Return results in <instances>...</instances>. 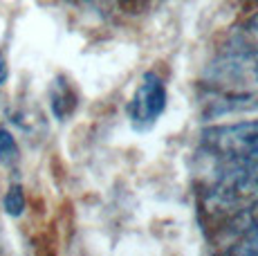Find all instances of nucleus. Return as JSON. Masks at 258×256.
Listing matches in <instances>:
<instances>
[{"label":"nucleus","mask_w":258,"mask_h":256,"mask_svg":"<svg viewBox=\"0 0 258 256\" xmlns=\"http://www.w3.org/2000/svg\"><path fill=\"white\" fill-rule=\"evenodd\" d=\"M245 36L249 38V43L254 47H258V14L254 18H249V21L245 23Z\"/></svg>","instance_id":"6e6552de"},{"label":"nucleus","mask_w":258,"mask_h":256,"mask_svg":"<svg viewBox=\"0 0 258 256\" xmlns=\"http://www.w3.org/2000/svg\"><path fill=\"white\" fill-rule=\"evenodd\" d=\"M0 162L3 164H16L18 162V144L7 128H0Z\"/></svg>","instance_id":"423d86ee"},{"label":"nucleus","mask_w":258,"mask_h":256,"mask_svg":"<svg viewBox=\"0 0 258 256\" xmlns=\"http://www.w3.org/2000/svg\"><path fill=\"white\" fill-rule=\"evenodd\" d=\"M166 108V86L155 72H146L128 103V119L135 131H148L157 124Z\"/></svg>","instance_id":"7ed1b4c3"},{"label":"nucleus","mask_w":258,"mask_h":256,"mask_svg":"<svg viewBox=\"0 0 258 256\" xmlns=\"http://www.w3.org/2000/svg\"><path fill=\"white\" fill-rule=\"evenodd\" d=\"M231 254H247V256H258V223L249 225L247 229H242L240 240L236 243V247L229 249Z\"/></svg>","instance_id":"39448f33"},{"label":"nucleus","mask_w":258,"mask_h":256,"mask_svg":"<svg viewBox=\"0 0 258 256\" xmlns=\"http://www.w3.org/2000/svg\"><path fill=\"white\" fill-rule=\"evenodd\" d=\"M202 83L225 101L218 112H225L231 103L238 108L258 106V47L218 56L205 68Z\"/></svg>","instance_id":"f257e3e1"},{"label":"nucleus","mask_w":258,"mask_h":256,"mask_svg":"<svg viewBox=\"0 0 258 256\" xmlns=\"http://www.w3.org/2000/svg\"><path fill=\"white\" fill-rule=\"evenodd\" d=\"M5 211H7L9 216H21L25 211V194H23V186L18 184H12L9 186V191L5 194Z\"/></svg>","instance_id":"0eeeda50"},{"label":"nucleus","mask_w":258,"mask_h":256,"mask_svg":"<svg viewBox=\"0 0 258 256\" xmlns=\"http://www.w3.org/2000/svg\"><path fill=\"white\" fill-rule=\"evenodd\" d=\"M49 99H52V110L58 119H66V117L74 110V106H77V95L72 92L70 83H68L63 77H58L56 81L52 83Z\"/></svg>","instance_id":"20e7f679"},{"label":"nucleus","mask_w":258,"mask_h":256,"mask_svg":"<svg viewBox=\"0 0 258 256\" xmlns=\"http://www.w3.org/2000/svg\"><path fill=\"white\" fill-rule=\"evenodd\" d=\"M202 149L220 162L258 164V119L207 128Z\"/></svg>","instance_id":"f03ea898"},{"label":"nucleus","mask_w":258,"mask_h":256,"mask_svg":"<svg viewBox=\"0 0 258 256\" xmlns=\"http://www.w3.org/2000/svg\"><path fill=\"white\" fill-rule=\"evenodd\" d=\"M9 77V68H7V58H5V54L0 52V86H3L5 81H7Z\"/></svg>","instance_id":"1a4fd4ad"}]
</instances>
